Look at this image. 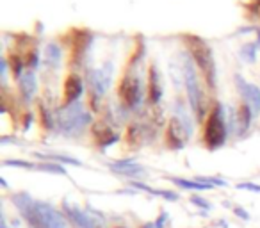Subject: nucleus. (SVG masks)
Here are the masks:
<instances>
[{
	"instance_id": "8",
	"label": "nucleus",
	"mask_w": 260,
	"mask_h": 228,
	"mask_svg": "<svg viewBox=\"0 0 260 228\" xmlns=\"http://www.w3.org/2000/svg\"><path fill=\"white\" fill-rule=\"evenodd\" d=\"M255 11H256V13H258V15H260V2H256V6H255Z\"/></svg>"
},
{
	"instance_id": "4",
	"label": "nucleus",
	"mask_w": 260,
	"mask_h": 228,
	"mask_svg": "<svg viewBox=\"0 0 260 228\" xmlns=\"http://www.w3.org/2000/svg\"><path fill=\"white\" fill-rule=\"evenodd\" d=\"M80 93H82V80L75 73H70L64 82V98L62 100H64V104H72L73 100L79 98Z\"/></svg>"
},
{
	"instance_id": "6",
	"label": "nucleus",
	"mask_w": 260,
	"mask_h": 228,
	"mask_svg": "<svg viewBox=\"0 0 260 228\" xmlns=\"http://www.w3.org/2000/svg\"><path fill=\"white\" fill-rule=\"evenodd\" d=\"M148 86H150V102H155L159 100V82H157V73H155V68L150 66V79H148Z\"/></svg>"
},
{
	"instance_id": "2",
	"label": "nucleus",
	"mask_w": 260,
	"mask_h": 228,
	"mask_svg": "<svg viewBox=\"0 0 260 228\" xmlns=\"http://www.w3.org/2000/svg\"><path fill=\"white\" fill-rule=\"evenodd\" d=\"M224 138H226V131H224L223 118H221L219 109H212L207 118L205 125H203V143L207 148H217L223 145Z\"/></svg>"
},
{
	"instance_id": "7",
	"label": "nucleus",
	"mask_w": 260,
	"mask_h": 228,
	"mask_svg": "<svg viewBox=\"0 0 260 228\" xmlns=\"http://www.w3.org/2000/svg\"><path fill=\"white\" fill-rule=\"evenodd\" d=\"M168 138H171V139H170V146H180V145H182L180 127H178L177 121H171V123H170V131H168Z\"/></svg>"
},
{
	"instance_id": "1",
	"label": "nucleus",
	"mask_w": 260,
	"mask_h": 228,
	"mask_svg": "<svg viewBox=\"0 0 260 228\" xmlns=\"http://www.w3.org/2000/svg\"><path fill=\"white\" fill-rule=\"evenodd\" d=\"M185 47L189 48L192 59H194L196 66L202 72L203 79H205L207 86L214 84V55L210 47L198 36H185Z\"/></svg>"
},
{
	"instance_id": "5",
	"label": "nucleus",
	"mask_w": 260,
	"mask_h": 228,
	"mask_svg": "<svg viewBox=\"0 0 260 228\" xmlns=\"http://www.w3.org/2000/svg\"><path fill=\"white\" fill-rule=\"evenodd\" d=\"M75 40H73V45H72V54H70V61L77 62L79 57L82 55V52L86 50L87 47V32H73Z\"/></svg>"
},
{
	"instance_id": "3",
	"label": "nucleus",
	"mask_w": 260,
	"mask_h": 228,
	"mask_svg": "<svg viewBox=\"0 0 260 228\" xmlns=\"http://www.w3.org/2000/svg\"><path fill=\"white\" fill-rule=\"evenodd\" d=\"M118 94L125 105H134L139 98V80L132 75H125L119 82Z\"/></svg>"
}]
</instances>
